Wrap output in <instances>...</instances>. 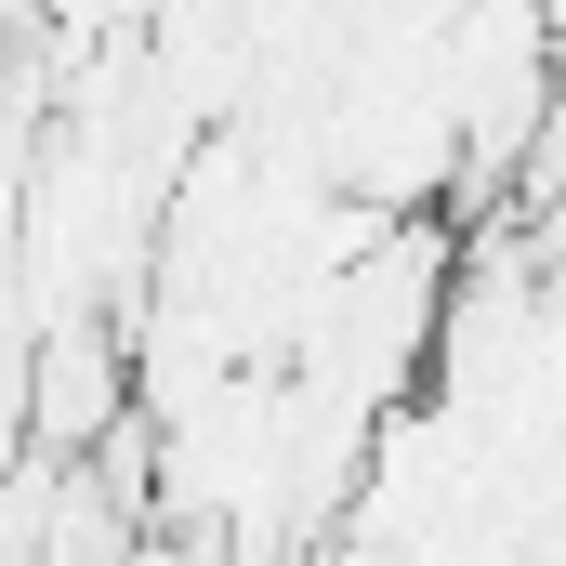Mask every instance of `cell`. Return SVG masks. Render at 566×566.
Segmentation results:
<instances>
[{"label": "cell", "mask_w": 566, "mask_h": 566, "mask_svg": "<svg viewBox=\"0 0 566 566\" xmlns=\"http://www.w3.org/2000/svg\"><path fill=\"white\" fill-rule=\"evenodd\" d=\"M145 396H158L145 382V316H119V303L53 316L40 356H27V461H106L145 422Z\"/></svg>", "instance_id": "obj_1"}]
</instances>
